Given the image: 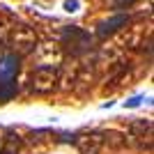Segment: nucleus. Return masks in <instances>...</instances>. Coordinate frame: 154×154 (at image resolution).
<instances>
[{
    "label": "nucleus",
    "instance_id": "nucleus-1",
    "mask_svg": "<svg viewBox=\"0 0 154 154\" xmlns=\"http://www.w3.org/2000/svg\"><path fill=\"white\" fill-rule=\"evenodd\" d=\"M21 69V58L14 53H5L0 58V103H7L16 94V76Z\"/></svg>",
    "mask_w": 154,
    "mask_h": 154
},
{
    "label": "nucleus",
    "instance_id": "nucleus-2",
    "mask_svg": "<svg viewBox=\"0 0 154 154\" xmlns=\"http://www.w3.org/2000/svg\"><path fill=\"white\" fill-rule=\"evenodd\" d=\"M60 69L58 64H37L30 76V90L35 94H48L58 88Z\"/></svg>",
    "mask_w": 154,
    "mask_h": 154
},
{
    "label": "nucleus",
    "instance_id": "nucleus-3",
    "mask_svg": "<svg viewBox=\"0 0 154 154\" xmlns=\"http://www.w3.org/2000/svg\"><path fill=\"white\" fill-rule=\"evenodd\" d=\"M7 39H9V44H12V48H14L12 53H14V55H19V58L37 48V35H35V30L28 28V26H19V28L14 26V28H9Z\"/></svg>",
    "mask_w": 154,
    "mask_h": 154
},
{
    "label": "nucleus",
    "instance_id": "nucleus-4",
    "mask_svg": "<svg viewBox=\"0 0 154 154\" xmlns=\"http://www.w3.org/2000/svg\"><path fill=\"white\" fill-rule=\"evenodd\" d=\"M62 46H64V51H69L71 55H81V53L90 51L92 37L83 28L71 26V28H64L62 30Z\"/></svg>",
    "mask_w": 154,
    "mask_h": 154
},
{
    "label": "nucleus",
    "instance_id": "nucleus-5",
    "mask_svg": "<svg viewBox=\"0 0 154 154\" xmlns=\"http://www.w3.org/2000/svg\"><path fill=\"white\" fill-rule=\"evenodd\" d=\"M74 143L81 154H99L103 147V131H81L74 134Z\"/></svg>",
    "mask_w": 154,
    "mask_h": 154
},
{
    "label": "nucleus",
    "instance_id": "nucleus-6",
    "mask_svg": "<svg viewBox=\"0 0 154 154\" xmlns=\"http://www.w3.org/2000/svg\"><path fill=\"white\" fill-rule=\"evenodd\" d=\"M127 23H129V14H113L110 19L101 21V23L97 26V37L106 39V37H110V35H115L120 28H124Z\"/></svg>",
    "mask_w": 154,
    "mask_h": 154
},
{
    "label": "nucleus",
    "instance_id": "nucleus-7",
    "mask_svg": "<svg viewBox=\"0 0 154 154\" xmlns=\"http://www.w3.org/2000/svg\"><path fill=\"white\" fill-rule=\"evenodd\" d=\"M0 154H21V136L9 131L2 138V145H0Z\"/></svg>",
    "mask_w": 154,
    "mask_h": 154
},
{
    "label": "nucleus",
    "instance_id": "nucleus-8",
    "mask_svg": "<svg viewBox=\"0 0 154 154\" xmlns=\"http://www.w3.org/2000/svg\"><path fill=\"white\" fill-rule=\"evenodd\" d=\"M152 136V120H134L129 124V138H145Z\"/></svg>",
    "mask_w": 154,
    "mask_h": 154
},
{
    "label": "nucleus",
    "instance_id": "nucleus-9",
    "mask_svg": "<svg viewBox=\"0 0 154 154\" xmlns=\"http://www.w3.org/2000/svg\"><path fill=\"white\" fill-rule=\"evenodd\" d=\"M138 0H106V5L110 7V9H115V12H120V9H129V7H134Z\"/></svg>",
    "mask_w": 154,
    "mask_h": 154
},
{
    "label": "nucleus",
    "instance_id": "nucleus-10",
    "mask_svg": "<svg viewBox=\"0 0 154 154\" xmlns=\"http://www.w3.org/2000/svg\"><path fill=\"white\" fill-rule=\"evenodd\" d=\"M143 101H145V97L136 94V97H131V99H127L122 106H124V108H138V106H143Z\"/></svg>",
    "mask_w": 154,
    "mask_h": 154
},
{
    "label": "nucleus",
    "instance_id": "nucleus-11",
    "mask_svg": "<svg viewBox=\"0 0 154 154\" xmlns=\"http://www.w3.org/2000/svg\"><path fill=\"white\" fill-rule=\"evenodd\" d=\"M78 5H81V0H67V2H64V9H67V12H78Z\"/></svg>",
    "mask_w": 154,
    "mask_h": 154
}]
</instances>
